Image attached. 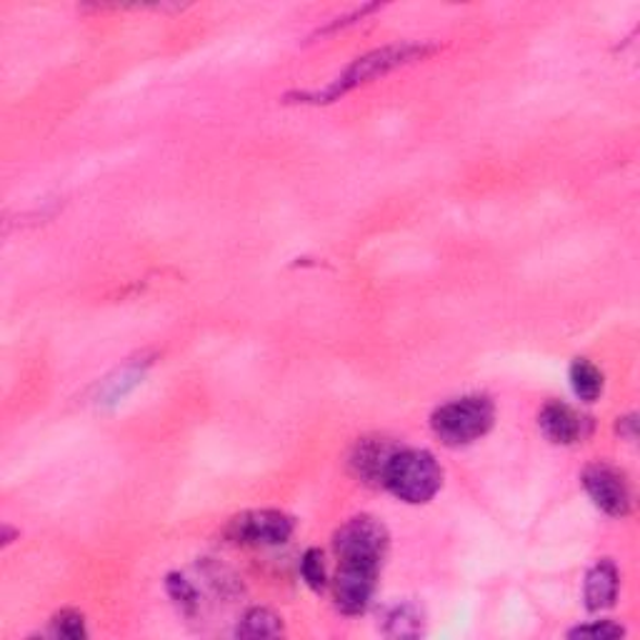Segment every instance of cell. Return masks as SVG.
Returning a JSON list of instances; mask_svg holds the SVG:
<instances>
[{"label": "cell", "instance_id": "6da1fadb", "mask_svg": "<svg viewBox=\"0 0 640 640\" xmlns=\"http://www.w3.org/2000/svg\"><path fill=\"white\" fill-rule=\"evenodd\" d=\"M435 50H438L435 46H426V44H403V46H389V48L373 50V53L358 58V61L353 63L343 75H339V78H335L328 88L318 93H298L300 98L298 103H333V100H339L341 96H345V93L366 86V83L381 78V75L401 69V65L420 61V58L431 56L435 53Z\"/></svg>", "mask_w": 640, "mask_h": 640}, {"label": "cell", "instance_id": "7a4b0ae2", "mask_svg": "<svg viewBox=\"0 0 640 640\" xmlns=\"http://www.w3.org/2000/svg\"><path fill=\"white\" fill-rule=\"evenodd\" d=\"M381 485L395 499L410 505H420L435 499L443 485V468L438 466L433 453L418 448H398L383 470Z\"/></svg>", "mask_w": 640, "mask_h": 640}, {"label": "cell", "instance_id": "3957f363", "mask_svg": "<svg viewBox=\"0 0 640 640\" xmlns=\"http://www.w3.org/2000/svg\"><path fill=\"white\" fill-rule=\"evenodd\" d=\"M495 423L493 401L485 395H466L438 408L431 416V428L438 441L448 448L470 445L491 431Z\"/></svg>", "mask_w": 640, "mask_h": 640}, {"label": "cell", "instance_id": "277c9868", "mask_svg": "<svg viewBox=\"0 0 640 640\" xmlns=\"http://www.w3.org/2000/svg\"><path fill=\"white\" fill-rule=\"evenodd\" d=\"M389 528L373 516L350 518L333 536V551L339 555V566H364L381 570L385 555H389Z\"/></svg>", "mask_w": 640, "mask_h": 640}, {"label": "cell", "instance_id": "5b68a950", "mask_svg": "<svg viewBox=\"0 0 640 640\" xmlns=\"http://www.w3.org/2000/svg\"><path fill=\"white\" fill-rule=\"evenodd\" d=\"M296 530V520L283 510H248L235 516L225 538L235 545H283Z\"/></svg>", "mask_w": 640, "mask_h": 640}, {"label": "cell", "instance_id": "8992f818", "mask_svg": "<svg viewBox=\"0 0 640 640\" xmlns=\"http://www.w3.org/2000/svg\"><path fill=\"white\" fill-rule=\"evenodd\" d=\"M583 488L595 508H601L605 516L623 518L630 513V488L618 468L605 466V463L588 466L583 470Z\"/></svg>", "mask_w": 640, "mask_h": 640}, {"label": "cell", "instance_id": "52a82bcc", "mask_svg": "<svg viewBox=\"0 0 640 640\" xmlns=\"http://www.w3.org/2000/svg\"><path fill=\"white\" fill-rule=\"evenodd\" d=\"M378 573L381 570L364 566H339L333 595L341 613H345V616H360L368 608L376 595Z\"/></svg>", "mask_w": 640, "mask_h": 640}, {"label": "cell", "instance_id": "ba28073f", "mask_svg": "<svg viewBox=\"0 0 640 640\" xmlns=\"http://www.w3.org/2000/svg\"><path fill=\"white\" fill-rule=\"evenodd\" d=\"M538 426H541L543 435L549 438L551 443H558V445H573L583 441L593 428L591 418L580 416L578 410H573L561 401L545 403L541 416H538Z\"/></svg>", "mask_w": 640, "mask_h": 640}, {"label": "cell", "instance_id": "9c48e42d", "mask_svg": "<svg viewBox=\"0 0 640 640\" xmlns=\"http://www.w3.org/2000/svg\"><path fill=\"white\" fill-rule=\"evenodd\" d=\"M395 451H398V445L385 441V438H366V441H360L356 445V453H353L350 458L353 473L360 480H366V483L381 485L383 470L389 466Z\"/></svg>", "mask_w": 640, "mask_h": 640}, {"label": "cell", "instance_id": "30bf717a", "mask_svg": "<svg viewBox=\"0 0 640 640\" xmlns=\"http://www.w3.org/2000/svg\"><path fill=\"white\" fill-rule=\"evenodd\" d=\"M620 588V573L616 563L603 558L588 570L586 576V608L588 611H605L616 605Z\"/></svg>", "mask_w": 640, "mask_h": 640}, {"label": "cell", "instance_id": "8fae6325", "mask_svg": "<svg viewBox=\"0 0 640 640\" xmlns=\"http://www.w3.org/2000/svg\"><path fill=\"white\" fill-rule=\"evenodd\" d=\"M383 633L391 638L423 636V613H420L413 603L393 605L383 618Z\"/></svg>", "mask_w": 640, "mask_h": 640}, {"label": "cell", "instance_id": "7c38bea8", "mask_svg": "<svg viewBox=\"0 0 640 640\" xmlns=\"http://www.w3.org/2000/svg\"><path fill=\"white\" fill-rule=\"evenodd\" d=\"M570 385L573 393L578 395L583 403H595L603 393V373L598 370L591 360L578 358L570 366Z\"/></svg>", "mask_w": 640, "mask_h": 640}, {"label": "cell", "instance_id": "4fadbf2b", "mask_svg": "<svg viewBox=\"0 0 640 640\" xmlns=\"http://www.w3.org/2000/svg\"><path fill=\"white\" fill-rule=\"evenodd\" d=\"M238 638H278L283 636V618L268 608H253L235 628Z\"/></svg>", "mask_w": 640, "mask_h": 640}, {"label": "cell", "instance_id": "5bb4252c", "mask_svg": "<svg viewBox=\"0 0 640 640\" xmlns=\"http://www.w3.org/2000/svg\"><path fill=\"white\" fill-rule=\"evenodd\" d=\"M165 588H168V595L173 598L175 603L181 605L183 613H188V616H193L200 608V595H198V588L190 583L188 578L179 576V573H171L165 580Z\"/></svg>", "mask_w": 640, "mask_h": 640}, {"label": "cell", "instance_id": "9a60e30c", "mask_svg": "<svg viewBox=\"0 0 640 640\" xmlns=\"http://www.w3.org/2000/svg\"><path fill=\"white\" fill-rule=\"evenodd\" d=\"M50 636L69 638V640L86 638L88 636L86 618H83V613L78 611H61L53 620H50Z\"/></svg>", "mask_w": 640, "mask_h": 640}, {"label": "cell", "instance_id": "2e32d148", "mask_svg": "<svg viewBox=\"0 0 640 640\" xmlns=\"http://www.w3.org/2000/svg\"><path fill=\"white\" fill-rule=\"evenodd\" d=\"M300 573H303V580H306L308 588H313V591H323L328 578H325V563H323V553L318 549H310L303 553V561H300Z\"/></svg>", "mask_w": 640, "mask_h": 640}, {"label": "cell", "instance_id": "e0dca14e", "mask_svg": "<svg viewBox=\"0 0 640 640\" xmlns=\"http://www.w3.org/2000/svg\"><path fill=\"white\" fill-rule=\"evenodd\" d=\"M623 636H626V628L613 620L588 623V626H578L568 633V638H593V640H608V638H623Z\"/></svg>", "mask_w": 640, "mask_h": 640}, {"label": "cell", "instance_id": "ac0fdd59", "mask_svg": "<svg viewBox=\"0 0 640 640\" xmlns=\"http://www.w3.org/2000/svg\"><path fill=\"white\" fill-rule=\"evenodd\" d=\"M13 536H15V533H13L11 528H3V545L11 543V538H13Z\"/></svg>", "mask_w": 640, "mask_h": 640}]
</instances>
